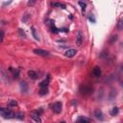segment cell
I'll list each match as a JSON object with an SVG mask.
<instances>
[{
	"label": "cell",
	"mask_w": 123,
	"mask_h": 123,
	"mask_svg": "<svg viewBox=\"0 0 123 123\" xmlns=\"http://www.w3.org/2000/svg\"><path fill=\"white\" fill-rule=\"evenodd\" d=\"M76 54H77V50H76V49H68V50L66 51L65 56L67 57V58H72V57H74Z\"/></svg>",
	"instance_id": "obj_8"
},
{
	"label": "cell",
	"mask_w": 123,
	"mask_h": 123,
	"mask_svg": "<svg viewBox=\"0 0 123 123\" xmlns=\"http://www.w3.org/2000/svg\"><path fill=\"white\" fill-rule=\"evenodd\" d=\"M18 75H19V69H17V70L14 71V74H13L14 78H18Z\"/></svg>",
	"instance_id": "obj_23"
},
{
	"label": "cell",
	"mask_w": 123,
	"mask_h": 123,
	"mask_svg": "<svg viewBox=\"0 0 123 123\" xmlns=\"http://www.w3.org/2000/svg\"><path fill=\"white\" fill-rule=\"evenodd\" d=\"M51 109L55 114H61L62 109H63V104L61 102H56L51 106Z\"/></svg>",
	"instance_id": "obj_3"
},
{
	"label": "cell",
	"mask_w": 123,
	"mask_h": 123,
	"mask_svg": "<svg viewBox=\"0 0 123 123\" xmlns=\"http://www.w3.org/2000/svg\"><path fill=\"white\" fill-rule=\"evenodd\" d=\"M76 123H85V122H82V121H78V120H77Z\"/></svg>",
	"instance_id": "obj_27"
},
{
	"label": "cell",
	"mask_w": 123,
	"mask_h": 123,
	"mask_svg": "<svg viewBox=\"0 0 123 123\" xmlns=\"http://www.w3.org/2000/svg\"><path fill=\"white\" fill-rule=\"evenodd\" d=\"M118 113H119V109H118L117 107H114L113 110L111 111V114H112V115H116Z\"/></svg>",
	"instance_id": "obj_14"
},
{
	"label": "cell",
	"mask_w": 123,
	"mask_h": 123,
	"mask_svg": "<svg viewBox=\"0 0 123 123\" xmlns=\"http://www.w3.org/2000/svg\"><path fill=\"white\" fill-rule=\"evenodd\" d=\"M116 40H117V35L113 36V37L111 38V40H110V43H114V42L116 41Z\"/></svg>",
	"instance_id": "obj_21"
},
{
	"label": "cell",
	"mask_w": 123,
	"mask_h": 123,
	"mask_svg": "<svg viewBox=\"0 0 123 123\" xmlns=\"http://www.w3.org/2000/svg\"><path fill=\"white\" fill-rule=\"evenodd\" d=\"M0 115H2L5 118H13L15 116V114L7 108H0Z\"/></svg>",
	"instance_id": "obj_1"
},
{
	"label": "cell",
	"mask_w": 123,
	"mask_h": 123,
	"mask_svg": "<svg viewBox=\"0 0 123 123\" xmlns=\"http://www.w3.org/2000/svg\"><path fill=\"white\" fill-rule=\"evenodd\" d=\"M94 115L97 119H100V120H103L104 119V116H103V113L100 111V110H95L94 111Z\"/></svg>",
	"instance_id": "obj_10"
},
{
	"label": "cell",
	"mask_w": 123,
	"mask_h": 123,
	"mask_svg": "<svg viewBox=\"0 0 123 123\" xmlns=\"http://www.w3.org/2000/svg\"><path fill=\"white\" fill-rule=\"evenodd\" d=\"M92 91H93V88L88 85H82L80 87V92L83 95H89Z\"/></svg>",
	"instance_id": "obj_2"
},
{
	"label": "cell",
	"mask_w": 123,
	"mask_h": 123,
	"mask_svg": "<svg viewBox=\"0 0 123 123\" xmlns=\"http://www.w3.org/2000/svg\"><path fill=\"white\" fill-rule=\"evenodd\" d=\"M49 82H50V75H47V79H45L44 81H42V82L40 84V88H47L48 85H49Z\"/></svg>",
	"instance_id": "obj_9"
},
{
	"label": "cell",
	"mask_w": 123,
	"mask_h": 123,
	"mask_svg": "<svg viewBox=\"0 0 123 123\" xmlns=\"http://www.w3.org/2000/svg\"><path fill=\"white\" fill-rule=\"evenodd\" d=\"M50 29H51V31L53 33H57L58 32V29L55 27V26H52V27H50Z\"/></svg>",
	"instance_id": "obj_25"
},
{
	"label": "cell",
	"mask_w": 123,
	"mask_h": 123,
	"mask_svg": "<svg viewBox=\"0 0 123 123\" xmlns=\"http://www.w3.org/2000/svg\"><path fill=\"white\" fill-rule=\"evenodd\" d=\"M4 39V33H3V31H0V41H2Z\"/></svg>",
	"instance_id": "obj_24"
},
{
	"label": "cell",
	"mask_w": 123,
	"mask_h": 123,
	"mask_svg": "<svg viewBox=\"0 0 123 123\" xmlns=\"http://www.w3.org/2000/svg\"><path fill=\"white\" fill-rule=\"evenodd\" d=\"M31 30H32V34H33V36H34L35 40H40V38H39V36L37 35V31H36L35 27H32V28H31Z\"/></svg>",
	"instance_id": "obj_13"
},
{
	"label": "cell",
	"mask_w": 123,
	"mask_h": 123,
	"mask_svg": "<svg viewBox=\"0 0 123 123\" xmlns=\"http://www.w3.org/2000/svg\"><path fill=\"white\" fill-rule=\"evenodd\" d=\"M15 118H18V119H23L24 118V114L22 113H18V114H15Z\"/></svg>",
	"instance_id": "obj_19"
},
{
	"label": "cell",
	"mask_w": 123,
	"mask_h": 123,
	"mask_svg": "<svg viewBox=\"0 0 123 123\" xmlns=\"http://www.w3.org/2000/svg\"><path fill=\"white\" fill-rule=\"evenodd\" d=\"M102 74V71L100 69L99 66H94L93 69H92V75H93L94 77H96V78H98V77H100Z\"/></svg>",
	"instance_id": "obj_7"
},
{
	"label": "cell",
	"mask_w": 123,
	"mask_h": 123,
	"mask_svg": "<svg viewBox=\"0 0 123 123\" xmlns=\"http://www.w3.org/2000/svg\"><path fill=\"white\" fill-rule=\"evenodd\" d=\"M83 41H84L83 33L81 32V31H78V32H77V37H76V44H77V46H81Z\"/></svg>",
	"instance_id": "obj_4"
},
{
	"label": "cell",
	"mask_w": 123,
	"mask_h": 123,
	"mask_svg": "<svg viewBox=\"0 0 123 123\" xmlns=\"http://www.w3.org/2000/svg\"><path fill=\"white\" fill-rule=\"evenodd\" d=\"M31 118H32L36 123H41V118H40V115L38 112L34 111L31 113Z\"/></svg>",
	"instance_id": "obj_5"
},
{
	"label": "cell",
	"mask_w": 123,
	"mask_h": 123,
	"mask_svg": "<svg viewBox=\"0 0 123 123\" xmlns=\"http://www.w3.org/2000/svg\"><path fill=\"white\" fill-rule=\"evenodd\" d=\"M61 123H66V121H62Z\"/></svg>",
	"instance_id": "obj_28"
},
{
	"label": "cell",
	"mask_w": 123,
	"mask_h": 123,
	"mask_svg": "<svg viewBox=\"0 0 123 123\" xmlns=\"http://www.w3.org/2000/svg\"><path fill=\"white\" fill-rule=\"evenodd\" d=\"M46 24L47 25H49L50 27H52V26H55V22H54V20H52V19H46Z\"/></svg>",
	"instance_id": "obj_16"
},
{
	"label": "cell",
	"mask_w": 123,
	"mask_h": 123,
	"mask_svg": "<svg viewBox=\"0 0 123 123\" xmlns=\"http://www.w3.org/2000/svg\"><path fill=\"white\" fill-rule=\"evenodd\" d=\"M47 93H48V88H40V95L43 96V95H46Z\"/></svg>",
	"instance_id": "obj_12"
},
{
	"label": "cell",
	"mask_w": 123,
	"mask_h": 123,
	"mask_svg": "<svg viewBox=\"0 0 123 123\" xmlns=\"http://www.w3.org/2000/svg\"><path fill=\"white\" fill-rule=\"evenodd\" d=\"M23 88H24V90H23V91H26V90H27V84H26L25 82H22V83H21V89H22Z\"/></svg>",
	"instance_id": "obj_22"
},
{
	"label": "cell",
	"mask_w": 123,
	"mask_h": 123,
	"mask_svg": "<svg viewBox=\"0 0 123 123\" xmlns=\"http://www.w3.org/2000/svg\"><path fill=\"white\" fill-rule=\"evenodd\" d=\"M77 120H78V121H82V122H85V123H89V121H90L88 117H85V116H80Z\"/></svg>",
	"instance_id": "obj_15"
},
{
	"label": "cell",
	"mask_w": 123,
	"mask_h": 123,
	"mask_svg": "<svg viewBox=\"0 0 123 123\" xmlns=\"http://www.w3.org/2000/svg\"><path fill=\"white\" fill-rule=\"evenodd\" d=\"M121 25H122V21L119 20V21H118V28H119V29H121Z\"/></svg>",
	"instance_id": "obj_26"
},
{
	"label": "cell",
	"mask_w": 123,
	"mask_h": 123,
	"mask_svg": "<svg viewBox=\"0 0 123 123\" xmlns=\"http://www.w3.org/2000/svg\"><path fill=\"white\" fill-rule=\"evenodd\" d=\"M9 106L10 107H17L18 106V102L15 101V100H11L9 102Z\"/></svg>",
	"instance_id": "obj_18"
},
{
	"label": "cell",
	"mask_w": 123,
	"mask_h": 123,
	"mask_svg": "<svg viewBox=\"0 0 123 123\" xmlns=\"http://www.w3.org/2000/svg\"><path fill=\"white\" fill-rule=\"evenodd\" d=\"M28 76L30 77L31 79H33V80H36V79L38 78V74H37V72L34 71V70H29V71H28Z\"/></svg>",
	"instance_id": "obj_11"
},
{
	"label": "cell",
	"mask_w": 123,
	"mask_h": 123,
	"mask_svg": "<svg viewBox=\"0 0 123 123\" xmlns=\"http://www.w3.org/2000/svg\"><path fill=\"white\" fill-rule=\"evenodd\" d=\"M34 53L36 55H39V56H49V52L46 51V50H43V49H40V48H37V49H34Z\"/></svg>",
	"instance_id": "obj_6"
},
{
	"label": "cell",
	"mask_w": 123,
	"mask_h": 123,
	"mask_svg": "<svg viewBox=\"0 0 123 123\" xmlns=\"http://www.w3.org/2000/svg\"><path fill=\"white\" fill-rule=\"evenodd\" d=\"M53 5H54L55 7H60V8H62V9H66V5L62 4V3H54Z\"/></svg>",
	"instance_id": "obj_20"
},
{
	"label": "cell",
	"mask_w": 123,
	"mask_h": 123,
	"mask_svg": "<svg viewBox=\"0 0 123 123\" xmlns=\"http://www.w3.org/2000/svg\"><path fill=\"white\" fill-rule=\"evenodd\" d=\"M79 5L81 6V8H82V13H83V14L85 13V11H86V4L84 3V2H82V1H80L79 2Z\"/></svg>",
	"instance_id": "obj_17"
}]
</instances>
